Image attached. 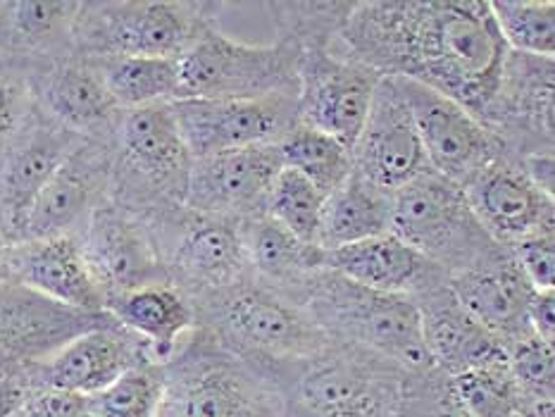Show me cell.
<instances>
[{"label":"cell","instance_id":"6da1fadb","mask_svg":"<svg viewBox=\"0 0 555 417\" xmlns=\"http://www.w3.org/2000/svg\"><path fill=\"white\" fill-rule=\"evenodd\" d=\"M341 45L377 75L439 91L479 122L508 57L489 0H353Z\"/></svg>","mask_w":555,"mask_h":417},{"label":"cell","instance_id":"7a4b0ae2","mask_svg":"<svg viewBox=\"0 0 555 417\" xmlns=\"http://www.w3.org/2000/svg\"><path fill=\"white\" fill-rule=\"evenodd\" d=\"M298 303L334 343L356 346L403 373L431 367L413 296L367 289L318 270L300 289Z\"/></svg>","mask_w":555,"mask_h":417},{"label":"cell","instance_id":"3957f363","mask_svg":"<svg viewBox=\"0 0 555 417\" xmlns=\"http://www.w3.org/2000/svg\"><path fill=\"white\" fill-rule=\"evenodd\" d=\"M191 303L198 329L264 373L304 361L330 343L304 305L253 277Z\"/></svg>","mask_w":555,"mask_h":417},{"label":"cell","instance_id":"277c9868","mask_svg":"<svg viewBox=\"0 0 555 417\" xmlns=\"http://www.w3.org/2000/svg\"><path fill=\"white\" fill-rule=\"evenodd\" d=\"M160 367L155 417H286L276 381L198 327Z\"/></svg>","mask_w":555,"mask_h":417},{"label":"cell","instance_id":"5b68a950","mask_svg":"<svg viewBox=\"0 0 555 417\" xmlns=\"http://www.w3.org/2000/svg\"><path fill=\"white\" fill-rule=\"evenodd\" d=\"M268 375L282 391L286 417H398L405 379L382 357L334 341Z\"/></svg>","mask_w":555,"mask_h":417},{"label":"cell","instance_id":"8992f818","mask_svg":"<svg viewBox=\"0 0 555 417\" xmlns=\"http://www.w3.org/2000/svg\"><path fill=\"white\" fill-rule=\"evenodd\" d=\"M111 148L115 203L143 220L184 206L193 158L170 103L119 113Z\"/></svg>","mask_w":555,"mask_h":417},{"label":"cell","instance_id":"52a82bcc","mask_svg":"<svg viewBox=\"0 0 555 417\" xmlns=\"http://www.w3.org/2000/svg\"><path fill=\"white\" fill-rule=\"evenodd\" d=\"M212 0H117L81 3L75 51L81 57H179L205 27L220 24Z\"/></svg>","mask_w":555,"mask_h":417},{"label":"cell","instance_id":"ba28073f","mask_svg":"<svg viewBox=\"0 0 555 417\" xmlns=\"http://www.w3.org/2000/svg\"><path fill=\"white\" fill-rule=\"evenodd\" d=\"M391 234L449 277L487 265L511 250L481 230L463 186L431 170L391 196Z\"/></svg>","mask_w":555,"mask_h":417},{"label":"cell","instance_id":"9c48e42d","mask_svg":"<svg viewBox=\"0 0 555 417\" xmlns=\"http://www.w3.org/2000/svg\"><path fill=\"white\" fill-rule=\"evenodd\" d=\"M177 101L203 99H262L272 93H296L298 51L286 41L244 43L210 24L177 57Z\"/></svg>","mask_w":555,"mask_h":417},{"label":"cell","instance_id":"30bf717a","mask_svg":"<svg viewBox=\"0 0 555 417\" xmlns=\"http://www.w3.org/2000/svg\"><path fill=\"white\" fill-rule=\"evenodd\" d=\"M167 279L191 301L250 277L238 222L177 206L146 220Z\"/></svg>","mask_w":555,"mask_h":417},{"label":"cell","instance_id":"8fae6325","mask_svg":"<svg viewBox=\"0 0 555 417\" xmlns=\"http://www.w3.org/2000/svg\"><path fill=\"white\" fill-rule=\"evenodd\" d=\"M379 81L382 75L344 51L341 39L304 48L296 65L298 122L353 148Z\"/></svg>","mask_w":555,"mask_h":417},{"label":"cell","instance_id":"7c38bea8","mask_svg":"<svg viewBox=\"0 0 555 417\" xmlns=\"http://www.w3.org/2000/svg\"><path fill=\"white\" fill-rule=\"evenodd\" d=\"M179 134L193 160L253 146H276L298 125L296 93L262 99L175 101L170 103Z\"/></svg>","mask_w":555,"mask_h":417},{"label":"cell","instance_id":"4fadbf2b","mask_svg":"<svg viewBox=\"0 0 555 417\" xmlns=\"http://www.w3.org/2000/svg\"><path fill=\"white\" fill-rule=\"evenodd\" d=\"M481 122L499 139L505 158L555 153V57L508 51Z\"/></svg>","mask_w":555,"mask_h":417},{"label":"cell","instance_id":"5bb4252c","mask_svg":"<svg viewBox=\"0 0 555 417\" xmlns=\"http://www.w3.org/2000/svg\"><path fill=\"white\" fill-rule=\"evenodd\" d=\"M396 79V77H393ZM413 115L422 151L431 172L465 186L487 165L499 160L503 148L485 122L465 110L461 103L417 81L396 79Z\"/></svg>","mask_w":555,"mask_h":417},{"label":"cell","instance_id":"9a60e30c","mask_svg":"<svg viewBox=\"0 0 555 417\" xmlns=\"http://www.w3.org/2000/svg\"><path fill=\"white\" fill-rule=\"evenodd\" d=\"M79 244L107 303L141 286L170 282L149 222L113 198L93 210Z\"/></svg>","mask_w":555,"mask_h":417},{"label":"cell","instance_id":"2e32d148","mask_svg":"<svg viewBox=\"0 0 555 417\" xmlns=\"http://www.w3.org/2000/svg\"><path fill=\"white\" fill-rule=\"evenodd\" d=\"M113 194L111 139H87L67 155L22 224L17 242L79 236L93 210ZM15 244V242H12Z\"/></svg>","mask_w":555,"mask_h":417},{"label":"cell","instance_id":"e0dca14e","mask_svg":"<svg viewBox=\"0 0 555 417\" xmlns=\"http://www.w3.org/2000/svg\"><path fill=\"white\" fill-rule=\"evenodd\" d=\"M351 160L356 177L389 196L429 170L413 115L393 77L377 83Z\"/></svg>","mask_w":555,"mask_h":417},{"label":"cell","instance_id":"ac0fdd59","mask_svg":"<svg viewBox=\"0 0 555 417\" xmlns=\"http://www.w3.org/2000/svg\"><path fill=\"white\" fill-rule=\"evenodd\" d=\"M276 146H253L198 158L191 165L184 206L244 222L264 214L276 174L282 172Z\"/></svg>","mask_w":555,"mask_h":417},{"label":"cell","instance_id":"d6986e66","mask_svg":"<svg viewBox=\"0 0 555 417\" xmlns=\"http://www.w3.org/2000/svg\"><path fill=\"white\" fill-rule=\"evenodd\" d=\"M463 191L481 230L505 248L555 232V198L529 182L520 165L505 155L469 179Z\"/></svg>","mask_w":555,"mask_h":417},{"label":"cell","instance_id":"ffe728a7","mask_svg":"<svg viewBox=\"0 0 555 417\" xmlns=\"http://www.w3.org/2000/svg\"><path fill=\"white\" fill-rule=\"evenodd\" d=\"M115 322L111 313H81L24 286L0 279V355L8 365H34L79 334Z\"/></svg>","mask_w":555,"mask_h":417},{"label":"cell","instance_id":"44dd1931","mask_svg":"<svg viewBox=\"0 0 555 417\" xmlns=\"http://www.w3.org/2000/svg\"><path fill=\"white\" fill-rule=\"evenodd\" d=\"M143 361H153L146 343L111 322L79 334L43 361L27 365V375L34 387L95 396Z\"/></svg>","mask_w":555,"mask_h":417},{"label":"cell","instance_id":"7402d4cb","mask_svg":"<svg viewBox=\"0 0 555 417\" xmlns=\"http://www.w3.org/2000/svg\"><path fill=\"white\" fill-rule=\"evenodd\" d=\"M81 141L87 139L55 125L34 105L31 117L8 146L0 167V226L10 244L20 238L22 224L43 186Z\"/></svg>","mask_w":555,"mask_h":417},{"label":"cell","instance_id":"603a6c76","mask_svg":"<svg viewBox=\"0 0 555 417\" xmlns=\"http://www.w3.org/2000/svg\"><path fill=\"white\" fill-rule=\"evenodd\" d=\"M0 279L15 282L81 313H107L105 298L83 258L79 236L27 238L10 244L0 262Z\"/></svg>","mask_w":555,"mask_h":417},{"label":"cell","instance_id":"cb8c5ba5","mask_svg":"<svg viewBox=\"0 0 555 417\" xmlns=\"http://www.w3.org/2000/svg\"><path fill=\"white\" fill-rule=\"evenodd\" d=\"M413 298L429 361L441 373L457 377L467 369L505 361V346L457 301L449 277L431 282Z\"/></svg>","mask_w":555,"mask_h":417},{"label":"cell","instance_id":"d4e9b609","mask_svg":"<svg viewBox=\"0 0 555 417\" xmlns=\"http://www.w3.org/2000/svg\"><path fill=\"white\" fill-rule=\"evenodd\" d=\"M39 110L81 139H111L119 107L89 57L69 55L46 65L39 79Z\"/></svg>","mask_w":555,"mask_h":417},{"label":"cell","instance_id":"484cf974","mask_svg":"<svg viewBox=\"0 0 555 417\" xmlns=\"http://www.w3.org/2000/svg\"><path fill=\"white\" fill-rule=\"evenodd\" d=\"M449 284L457 301L505 346V351L532 334L527 313L537 291L517 268L511 250L487 265L453 274Z\"/></svg>","mask_w":555,"mask_h":417},{"label":"cell","instance_id":"4316f807","mask_svg":"<svg viewBox=\"0 0 555 417\" xmlns=\"http://www.w3.org/2000/svg\"><path fill=\"white\" fill-rule=\"evenodd\" d=\"M322 270L341 274L367 289L405 296H415L431 282L449 277L391 232L334 250H322Z\"/></svg>","mask_w":555,"mask_h":417},{"label":"cell","instance_id":"83f0119b","mask_svg":"<svg viewBox=\"0 0 555 417\" xmlns=\"http://www.w3.org/2000/svg\"><path fill=\"white\" fill-rule=\"evenodd\" d=\"M107 313L119 327L134 334L153 357V363L170 361L189 334L196 329L191 298L172 282L141 286L107 303Z\"/></svg>","mask_w":555,"mask_h":417},{"label":"cell","instance_id":"f1b7e54d","mask_svg":"<svg viewBox=\"0 0 555 417\" xmlns=\"http://www.w3.org/2000/svg\"><path fill=\"white\" fill-rule=\"evenodd\" d=\"M238 230L250 277L298 303L304 284L322 270V248L300 242L268 212L238 222Z\"/></svg>","mask_w":555,"mask_h":417},{"label":"cell","instance_id":"f546056e","mask_svg":"<svg viewBox=\"0 0 555 417\" xmlns=\"http://www.w3.org/2000/svg\"><path fill=\"white\" fill-rule=\"evenodd\" d=\"M391 232V196L351 174L324 200L318 248L334 250Z\"/></svg>","mask_w":555,"mask_h":417},{"label":"cell","instance_id":"4dcf8cb0","mask_svg":"<svg viewBox=\"0 0 555 417\" xmlns=\"http://www.w3.org/2000/svg\"><path fill=\"white\" fill-rule=\"evenodd\" d=\"M119 110L175 103L179 65L175 57H101L91 60Z\"/></svg>","mask_w":555,"mask_h":417},{"label":"cell","instance_id":"1f68e13d","mask_svg":"<svg viewBox=\"0 0 555 417\" xmlns=\"http://www.w3.org/2000/svg\"><path fill=\"white\" fill-rule=\"evenodd\" d=\"M79 5L81 3H31V0L3 3L0 5V29L15 51L39 55L67 51V48H75Z\"/></svg>","mask_w":555,"mask_h":417},{"label":"cell","instance_id":"d6a6232c","mask_svg":"<svg viewBox=\"0 0 555 417\" xmlns=\"http://www.w3.org/2000/svg\"><path fill=\"white\" fill-rule=\"evenodd\" d=\"M457 396L473 417H537L541 405L517 385L505 361L481 365L453 377Z\"/></svg>","mask_w":555,"mask_h":417},{"label":"cell","instance_id":"836d02e7","mask_svg":"<svg viewBox=\"0 0 555 417\" xmlns=\"http://www.w3.org/2000/svg\"><path fill=\"white\" fill-rule=\"evenodd\" d=\"M276 148H280L282 165L304 174L324 196H330L353 174L351 148L300 122L276 143Z\"/></svg>","mask_w":555,"mask_h":417},{"label":"cell","instance_id":"e575fe53","mask_svg":"<svg viewBox=\"0 0 555 417\" xmlns=\"http://www.w3.org/2000/svg\"><path fill=\"white\" fill-rule=\"evenodd\" d=\"M489 8L508 51L555 57L553 0H489Z\"/></svg>","mask_w":555,"mask_h":417},{"label":"cell","instance_id":"d590c367","mask_svg":"<svg viewBox=\"0 0 555 417\" xmlns=\"http://www.w3.org/2000/svg\"><path fill=\"white\" fill-rule=\"evenodd\" d=\"M351 3H268L276 39L304 51L310 45H332L341 39Z\"/></svg>","mask_w":555,"mask_h":417},{"label":"cell","instance_id":"8d00e7d4","mask_svg":"<svg viewBox=\"0 0 555 417\" xmlns=\"http://www.w3.org/2000/svg\"><path fill=\"white\" fill-rule=\"evenodd\" d=\"M324 200H327V196L315 184L308 182L304 174L282 167V172L276 174L272 184L264 212L300 242L318 246Z\"/></svg>","mask_w":555,"mask_h":417},{"label":"cell","instance_id":"74e56055","mask_svg":"<svg viewBox=\"0 0 555 417\" xmlns=\"http://www.w3.org/2000/svg\"><path fill=\"white\" fill-rule=\"evenodd\" d=\"M163 393L160 363L143 361L95 393L93 408L99 417H155Z\"/></svg>","mask_w":555,"mask_h":417},{"label":"cell","instance_id":"f35d334b","mask_svg":"<svg viewBox=\"0 0 555 417\" xmlns=\"http://www.w3.org/2000/svg\"><path fill=\"white\" fill-rule=\"evenodd\" d=\"M401 417H473L457 396L453 377L441 373L439 367H427L420 373H405Z\"/></svg>","mask_w":555,"mask_h":417},{"label":"cell","instance_id":"ab89813d","mask_svg":"<svg viewBox=\"0 0 555 417\" xmlns=\"http://www.w3.org/2000/svg\"><path fill=\"white\" fill-rule=\"evenodd\" d=\"M513 377L539 403H555V351L537 334H527L505 351Z\"/></svg>","mask_w":555,"mask_h":417},{"label":"cell","instance_id":"60d3db41","mask_svg":"<svg viewBox=\"0 0 555 417\" xmlns=\"http://www.w3.org/2000/svg\"><path fill=\"white\" fill-rule=\"evenodd\" d=\"M511 253L534 291H555V232L529 236Z\"/></svg>","mask_w":555,"mask_h":417},{"label":"cell","instance_id":"b9f144b4","mask_svg":"<svg viewBox=\"0 0 555 417\" xmlns=\"http://www.w3.org/2000/svg\"><path fill=\"white\" fill-rule=\"evenodd\" d=\"M24 417H99L93 408L91 396L81 393L60 391L51 387H34L29 389L27 403L22 408Z\"/></svg>","mask_w":555,"mask_h":417},{"label":"cell","instance_id":"7bdbcfd3","mask_svg":"<svg viewBox=\"0 0 555 417\" xmlns=\"http://www.w3.org/2000/svg\"><path fill=\"white\" fill-rule=\"evenodd\" d=\"M34 113V93L24 81L0 77V148L17 139Z\"/></svg>","mask_w":555,"mask_h":417},{"label":"cell","instance_id":"ee69618b","mask_svg":"<svg viewBox=\"0 0 555 417\" xmlns=\"http://www.w3.org/2000/svg\"><path fill=\"white\" fill-rule=\"evenodd\" d=\"M31 381L27 365L0 369V417H15L27 403Z\"/></svg>","mask_w":555,"mask_h":417},{"label":"cell","instance_id":"f6af8a7d","mask_svg":"<svg viewBox=\"0 0 555 417\" xmlns=\"http://www.w3.org/2000/svg\"><path fill=\"white\" fill-rule=\"evenodd\" d=\"M527 320L532 334L555 346V291H537L529 303Z\"/></svg>","mask_w":555,"mask_h":417},{"label":"cell","instance_id":"bcb514c9","mask_svg":"<svg viewBox=\"0 0 555 417\" xmlns=\"http://www.w3.org/2000/svg\"><path fill=\"white\" fill-rule=\"evenodd\" d=\"M513 160V158H511ZM537 188L555 198V153H534L515 160Z\"/></svg>","mask_w":555,"mask_h":417},{"label":"cell","instance_id":"7dc6e473","mask_svg":"<svg viewBox=\"0 0 555 417\" xmlns=\"http://www.w3.org/2000/svg\"><path fill=\"white\" fill-rule=\"evenodd\" d=\"M537 417H555V403L541 405V411L537 413Z\"/></svg>","mask_w":555,"mask_h":417},{"label":"cell","instance_id":"c3c4849f","mask_svg":"<svg viewBox=\"0 0 555 417\" xmlns=\"http://www.w3.org/2000/svg\"><path fill=\"white\" fill-rule=\"evenodd\" d=\"M8 246H10V242H8V236L3 232V226H0V262H3V256H5Z\"/></svg>","mask_w":555,"mask_h":417},{"label":"cell","instance_id":"681fc988","mask_svg":"<svg viewBox=\"0 0 555 417\" xmlns=\"http://www.w3.org/2000/svg\"><path fill=\"white\" fill-rule=\"evenodd\" d=\"M5 367H12V365H8V363H5V357L0 355V369H5Z\"/></svg>","mask_w":555,"mask_h":417},{"label":"cell","instance_id":"f907efd6","mask_svg":"<svg viewBox=\"0 0 555 417\" xmlns=\"http://www.w3.org/2000/svg\"><path fill=\"white\" fill-rule=\"evenodd\" d=\"M15 417H24V415H22V411H20V413H17V415H15Z\"/></svg>","mask_w":555,"mask_h":417},{"label":"cell","instance_id":"816d5d0a","mask_svg":"<svg viewBox=\"0 0 555 417\" xmlns=\"http://www.w3.org/2000/svg\"><path fill=\"white\" fill-rule=\"evenodd\" d=\"M398 417H401V415H398Z\"/></svg>","mask_w":555,"mask_h":417}]
</instances>
